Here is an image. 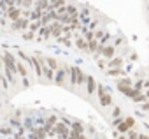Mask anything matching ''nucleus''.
Returning <instances> with one entry per match:
<instances>
[{"label":"nucleus","instance_id":"9","mask_svg":"<svg viewBox=\"0 0 149 139\" xmlns=\"http://www.w3.org/2000/svg\"><path fill=\"white\" fill-rule=\"evenodd\" d=\"M44 62H46V65H47V69H49V71H58V69H60V65H58V60L56 58H44Z\"/></svg>","mask_w":149,"mask_h":139},{"label":"nucleus","instance_id":"13","mask_svg":"<svg viewBox=\"0 0 149 139\" xmlns=\"http://www.w3.org/2000/svg\"><path fill=\"white\" fill-rule=\"evenodd\" d=\"M76 46H77V48H81L83 51H88V41H86V39H81V37H77V41H76Z\"/></svg>","mask_w":149,"mask_h":139},{"label":"nucleus","instance_id":"20","mask_svg":"<svg viewBox=\"0 0 149 139\" xmlns=\"http://www.w3.org/2000/svg\"><path fill=\"white\" fill-rule=\"evenodd\" d=\"M28 28H30V32L33 34V32H37L39 28H40V21H32V23H28Z\"/></svg>","mask_w":149,"mask_h":139},{"label":"nucleus","instance_id":"7","mask_svg":"<svg viewBox=\"0 0 149 139\" xmlns=\"http://www.w3.org/2000/svg\"><path fill=\"white\" fill-rule=\"evenodd\" d=\"M100 53L104 55V58H105V60H111V58H114L116 49H114V46H102Z\"/></svg>","mask_w":149,"mask_h":139},{"label":"nucleus","instance_id":"14","mask_svg":"<svg viewBox=\"0 0 149 139\" xmlns=\"http://www.w3.org/2000/svg\"><path fill=\"white\" fill-rule=\"evenodd\" d=\"M126 86H132V79L130 78H119V81H118V88H126Z\"/></svg>","mask_w":149,"mask_h":139},{"label":"nucleus","instance_id":"26","mask_svg":"<svg viewBox=\"0 0 149 139\" xmlns=\"http://www.w3.org/2000/svg\"><path fill=\"white\" fill-rule=\"evenodd\" d=\"M112 114H114V116L118 118V116L121 114V109H119V107H114V111H112Z\"/></svg>","mask_w":149,"mask_h":139},{"label":"nucleus","instance_id":"2","mask_svg":"<svg viewBox=\"0 0 149 139\" xmlns=\"http://www.w3.org/2000/svg\"><path fill=\"white\" fill-rule=\"evenodd\" d=\"M97 92H98V99H100V104H102L104 107H107V106H111V102H112V99H111V95H109V92H105V88H104L102 85H98V86H97Z\"/></svg>","mask_w":149,"mask_h":139},{"label":"nucleus","instance_id":"15","mask_svg":"<svg viewBox=\"0 0 149 139\" xmlns=\"http://www.w3.org/2000/svg\"><path fill=\"white\" fill-rule=\"evenodd\" d=\"M51 34H49V27H44V28H40V32H39V41H44V39H47Z\"/></svg>","mask_w":149,"mask_h":139},{"label":"nucleus","instance_id":"25","mask_svg":"<svg viewBox=\"0 0 149 139\" xmlns=\"http://www.w3.org/2000/svg\"><path fill=\"white\" fill-rule=\"evenodd\" d=\"M32 2H33V0H21V6H23V7H30Z\"/></svg>","mask_w":149,"mask_h":139},{"label":"nucleus","instance_id":"19","mask_svg":"<svg viewBox=\"0 0 149 139\" xmlns=\"http://www.w3.org/2000/svg\"><path fill=\"white\" fill-rule=\"evenodd\" d=\"M116 127H118V130H119V132H126V130H128V127H126L125 120H116Z\"/></svg>","mask_w":149,"mask_h":139},{"label":"nucleus","instance_id":"29","mask_svg":"<svg viewBox=\"0 0 149 139\" xmlns=\"http://www.w3.org/2000/svg\"><path fill=\"white\" fill-rule=\"evenodd\" d=\"M105 63H107L105 60H98V67H100V69H104V67H105Z\"/></svg>","mask_w":149,"mask_h":139},{"label":"nucleus","instance_id":"4","mask_svg":"<svg viewBox=\"0 0 149 139\" xmlns=\"http://www.w3.org/2000/svg\"><path fill=\"white\" fill-rule=\"evenodd\" d=\"M6 18H9L11 21L19 20V18H21V9H19V7H9V9L6 11Z\"/></svg>","mask_w":149,"mask_h":139},{"label":"nucleus","instance_id":"18","mask_svg":"<svg viewBox=\"0 0 149 139\" xmlns=\"http://www.w3.org/2000/svg\"><path fill=\"white\" fill-rule=\"evenodd\" d=\"M46 137V130L44 128H37L33 134H32V139H44Z\"/></svg>","mask_w":149,"mask_h":139},{"label":"nucleus","instance_id":"23","mask_svg":"<svg viewBox=\"0 0 149 139\" xmlns=\"http://www.w3.org/2000/svg\"><path fill=\"white\" fill-rule=\"evenodd\" d=\"M142 88H144V79H139V81L135 83V88H133V90H137V92H140Z\"/></svg>","mask_w":149,"mask_h":139},{"label":"nucleus","instance_id":"11","mask_svg":"<svg viewBox=\"0 0 149 139\" xmlns=\"http://www.w3.org/2000/svg\"><path fill=\"white\" fill-rule=\"evenodd\" d=\"M83 83H86V74L79 67H76V85H83Z\"/></svg>","mask_w":149,"mask_h":139},{"label":"nucleus","instance_id":"30","mask_svg":"<svg viewBox=\"0 0 149 139\" xmlns=\"http://www.w3.org/2000/svg\"><path fill=\"white\" fill-rule=\"evenodd\" d=\"M149 109V104L147 102H142V111H147Z\"/></svg>","mask_w":149,"mask_h":139},{"label":"nucleus","instance_id":"16","mask_svg":"<svg viewBox=\"0 0 149 139\" xmlns=\"http://www.w3.org/2000/svg\"><path fill=\"white\" fill-rule=\"evenodd\" d=\"M123 63V60L121 58H111L109 60V63H107V67H114V69H119V65Z\"/></svg>","mask_w":149,"mask_h":139},{"label":"nucleus","instance_id":"1","mask_svg":"<svg viewBox=\"0 0 149 139\" xmlns=\"http://www.w3.org/2000/svg\"><path fill=\"white\" fill-rule=\"evenodd\" d=\"M4 67H6V74H7V79L9 81H14V76H16V60H14V55L13 53H4Z\"/></svg>","mask_w":149,"mask_h":139},{"label":"nucleus","instance_id":"27","mask_svg":"<svg viewBox=\"0 0 149 139\" xmlns=\"http://www.w3.org/2000/svg\"><path fill=\"white\" fill-rule=\"evenodd\" d=\"M0 132H2V134H11V128H7V127H4V128H0Z\"/></svg>","mask_w":149,"mask_h":139},{"label":"nucleus","instance_id":"5","mask_svg":"<svg viewBox=\"0 0 149 139\" xmlns=\"http://www.w3.org/2000/svg\"><path fill=\"white\" fill-rule=\"evenodd\" d=\"M63 32V25L60 23V21H54L53 25H49V34H51V37H60V34Z\"/></svg>","mask_w":149,"mask_h":139},{"label":"nucleus","instance_id":"28","mask_svg":"<svg viewBox=\"0 0 149 139\" xmlns=\"http://www.w3.org/2000/svg\"><path fill=\"white\" fill-rule=\"evenodd\" d=\"M23 37L30 41V39H33V34H32V32H28V34H23Z\"/></svg>","mask_w":149,"mask_h":139},{"label":"nucleus","instance_id":"22","mask_svg":"<svg viewBox=\"0 0 149 139\" xmlns=\"http://www.w3.org/2000/svg\"><path fill=\"white\" fill-rule=\"evenodd\" d=\"M107 74L109 76H119V74H123V69L119 67V69H111V71H107Z\"/></svg>","mask_w":149,"mask_h":139},{"label":"nucleus","instance_id":"32","mask_svg":"<svg viewBox=\"0 0 149 139\" xmlns=\"http://www.w3.org/2000/svg\"><path fill=\"white\" fill-rule=\"evenodd\" d=\"M19 139H23V137H19Z\"/></svg>","mask_w":149,"mask_h":139},{"label":"nucleus","instance_id":"3","mask_svg":"<svg viewBox=\"0 0 149 139\" xmlns=\"http://www.w3.org/2000/svg\"><path fill=\"white\" fill-rule=\"evenodd\" d=\"M54 134H58L61 139H67L68 137V127L65 125V121H56V125H54V130H53Z\"/></svg>","mask_w":149,"mask_h":139},{"label":"nucleus","instance_id":"12","mask_svg":"<svg viewBox=\"0 0 149 139\" xmlns=\"http://www.w3.org/2000/svg\"><path fill=\"white\" fill-rule=\"evenodd\" d=\"M16 72L21 74L23 78H26V67L23 65V62H16Z\"/></svg>","mask_w":149,"mask_h":139},{"label":"nucleus","instance_id":"6","mask_svg":"<svg viewBox=\"0 0 149 139\" xmlns=\"http://www.w3.org/2000/svg\"><path fill=\"white\" fill-rule=\"evenodd\" d=\"M28 23H30V20L19 18V20L13 21V30H26V28H28Z\"/></svg>","mask_w":149,"mask_h":139},{"label":"nucleus","instance_id":"24","mask_svg":"<svg viewBox=\"0 0 149 139\" xmlns=\"http://www.w3.org/2000/svg\"><path fill=\"white\" fill-rule=\"evenodd\" d=\"M125 123H126V127H128V128L135 127V120H133V118H126V120H125Z\"/></svg>","mask_w":149,"mask_h":139},{"label":"nucleus","instance_id":"21","mask_svg":"<svg viewBox=\"0 0 149 139\" xmlns=\"http://www.w3.org/2000/svg\"><path fill=\"white\" fill-rule=\"evenodd\" d=\"M72 130H74V132H77V134H83V125H81L79 121L72 123Z\"/></svg>","mask_w":149,"mask_h":139},{"label":"nucleus","instance_id":"31","mask_svg":"<svg viewBox=\"0 0 149 139\" xmlns=\"http://www.w3.org/2000/svg\"><path fill=\"white\" fill-rule=\"evenodd\" d=\"M0 67H4V63H2V60H0Z\"/></svg>","mask_w":149,"mask_h":139},{"label":"nucleus","instance_id":"10","mask_svg":"<svg viewBox=\"0 0 149 139\" xmlns=\"http://www.w3.org/2000/svg\"><path fill=\"white\" fill-rule=\"evenodd\" d=\"M86 83H88V93L93 95V92L97 90V81L93 76H86Z\"/></svg>","mask_w":149,"mask_h":139},{"label":"nucleus","instance_id":"17","mask_svg":"<svg viewBox=\"0 0 149 139\" xmlns=\"http://www.w3.org/2000/svg\"><path fill=\"white\" fill-rule=\"evenodd\" d=\"M121 90V93H125L126 97H130V99H133V95L137 93V90H133V88H130V86H126V88H119Z\"/></svg>","mask_w":149,"mask_h":139},{"label":"nucleus","instance_id":"8","mask_svg":"<svg viewBox=\"0 0 149 139\" xmlns=\"http://www.w3.org/2000/svg\"><path fill=\"white\" fill-rule=\"evenodd\" d=\"M65 78H67V67H60V69H58V72H56V76H54V79H56L58 85H63Z\"/></svg>","mask_w":149,"mask_h":139}]
</instances>
